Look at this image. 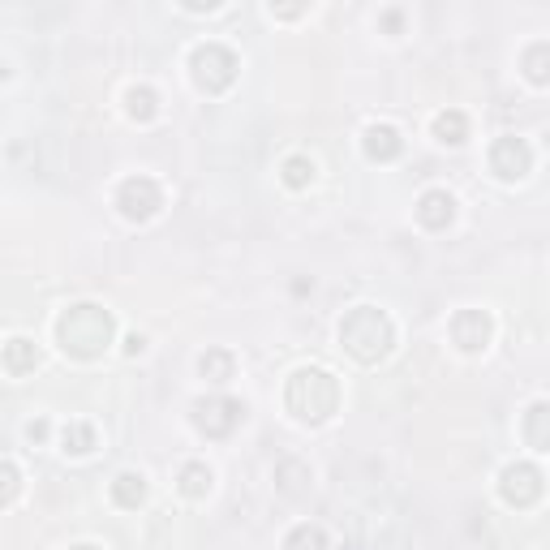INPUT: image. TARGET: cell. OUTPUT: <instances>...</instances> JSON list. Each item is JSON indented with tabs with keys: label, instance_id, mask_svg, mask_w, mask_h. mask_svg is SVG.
<instances>
[{
	"label": "cell",
	"instance_id": "cell-6",
	"mask_svg": "<svg viewBox=\"0 0 550 550\" xmlns=\"http://www.w3.org/2000/svg\"><path fill=\"white\" fill-rule=\"evenodd\" d=\"M245 417V404L233 396H207L194 404V426L207 434V439H228Z\"/></svg>",
	"mask_w": 550,
	"mask_h": 550
},
{
	"label": "cell",
	"instance_id": "cell-1",
	"mask_svg": "<svg viewBox=\"0 0 550 550\" xmlns=\"http://www.w3.org/2000/svg\"><path fill=\"white\" fill-rule=\"evenodd\" d=\"M117 340V318L112 310L95 306V301H82V306H69L56 318V344H61L65 357L78 361H95L108 353V344Z\"/></svg>",
	"mask_w": 550,
	"mask_h": 550
},
{
	"label": "cell",
	"instance_id": "cell-15",
	"mask_svg": "<svg viewBox=\"0 0 550 550\" xmlns=\"http://www.w3.org/2000/svg\"><path fill=\"white\" fill-rule=\"evenodd\" d=\"M39 366V349L31 340H22V336H13L5 344V370L13 374V379H22V374H31Z\"/></svg>",
	"mask_w": 550,
	"mask_h": 550
},
{
	"label": "cell",
	"instance_id": "cell-25",
	"mask_svg": "<svg viewBox=\"0 0 550 550\" xmlns=\"http://www.w3.org/2000/svg\"><path fill=\"white\" fill-rule=\"evenodd\" d=\"M185 9L190 13H215L220 9V0H185Z\"/></svg>",
	"mask_w": 550,
	"mask_h": 550
},
{
	"label": "cell",
	"instance_id": "cell-3",
	"mask_svg": "<svg viewBox=\"0 0 550 550\" xmlns=\"http://www.w3.org/2000/svg\"><path fill=\"white\" fill-rule=\"evenodd\" d=\"M340 344H344V353H349L353 361L374 366V361H383L387 353H392L396 327H392V318H387L379 306H357V310L344 314Z\"/></svg>",
	"mask_w": 550,
	"mask_h": 550
},
{
	"label": "cell",
	"instance_id": "cell-14",
	"mask_svg": "<svg viewBox=\"0 0 550 550\" xmlns=\"http://www.w3.org/2000/svg\"><path fill=\"white\" fill-rule=\"evenodd\" d=\"M211 469L202 465V460H190V465H181V473H177V490L185 499H207L211 495Z\"/></svg>",
	"mask_w": 550,
	"mask_h": 550
},
{
	"label": "cell",
	"instance_id": "cell-16",
	"mask_svg": "<svg viewBox=\"0 0 550 550\" xmlns=\"http://www.w3.org/2000/svg\"><path fill=\"white\" fill-rule=\"evenodd\" d=\"M520 69H525V78L533 86H550V43L546 39L529 43L525 56H520Z\"/></svg>",
	"mask_w": 550,
	"mask_h": 550
},
{
	"label": "cell",
	"instance_id": "cell-10",
	"mask_svg": "<svg viewBox=\"0 0 550 550\" xmlns=\"http://www.w3.org/2000/svg\"><path fill=\"white\" fill-rule=\"evenodd\" d=\"M417 220H422V228H430V233H439V228L456 220V198L447 190H426L417 198Z\"/></svg>",
	"mask_w": 550,
	"mask_h": 550
},
{
	"label": "cell",
	"instance_id": "cell-26",
	"mask_svg": "<svg viewBox=\"0 0 550 550\" xmlns=\"http://www.w3.org/2000/svg\"><path fill=\"white\" fill-rule=\"evenodd\" d=\"M271 13H275V18H301L306 9H301V5H271Z\"/></svg>",
	"mask_w": 550,
	"mask_h": 550
},
{
	"label": "cell",
	"instance_id": "cell-12",
	"mask_svg": "<svg viewBox=\"0 0 550 550\" xmlns=\"http://www.w3.org/2000/svg\"><path fill=\"white\" fill-rule=\"evenodd\" d=\"M112 503L125 508V512L142 508V503H147V477L142 473H117L112 477Z\"/></svg>",
	"mask_w": 550,
	"mask_h": 550
},
{
	"label": "cell",
	"instance_id": "cell-22",
	"mask_svg": "<svg viewBox=\"0 0 550 550\" xmlns=\"http://www.w3.org/2000/svg\"><path fill=\"white\" fill-rule=\"evenodd\" d=\"M284 550H331V546H327V533L318 525H297L284 538Z\"/></svg>",
	"mask_w": 550,
	"mask_h": 550
},
{
	"label": "cell",
	"instance_id": "cell-27",
	"mask_svg": "<svg viewBox=\"0 0 550 550\" xmlns=\"http://www.w3.org/2000/svg\"><path fill=\"white\" fill-rule=\"evenodd\" d=\"M142 349H147V340H142V336H129V340H125V353H129V357H138Z\"/></svg>",
	"mask_w": 550,
	"mask_h": 550
},
{
	"label": "cell",
	"instance_id": "cell-13",
	"mask_svg": "<svg viewBox=\"0 0 550 550\" xmlns=\"http://www.w3.org/2000/svg\"><path fill=\"white\" fill-rule=\"evenodd\" d=\"M525 443L533 452H550V400L529 404L525 413Z\"/></svg>",
	"mask_w": 550,
	"mask_h": 550
},
{
	"label": "cell",
	"instance_id": "cell-7",
	"mask_svg": "<svg viewBox=\"0 0 550 550\" xmlns=\"http://www.w3.org/2000/svg\"><path fill=\"white\" fill-rule=\"evenodd\" d=\"M117 207H121L125 220L147 224L159 215V207H164V194H159V185L151 177H125L121 190H117Z\"/></svg>",
	"mask_w": 550,
	"mask_h": 550
},
{
	"label": "cell",
	"instance_id": "cell-28",
	"mask_svg": "<svg viewBox=\"0 0 550 550\" xmlns=\"http://www.w3.org/2000/svg\"><path fill=\"white\" fill-rule=\"evenodd\" d=\"M69 550H99V546H91V542H82V546H69Z\"/></svg>",
	"mask_w": 550,
	"mask_h": 550
},
{
	"label": "cell",
	"instance_id": "cell-8",
	"mask_svg": "<svg viewBox=\"0 0 550 550\" xmlns=\"http://www.w3.org/2000/svg\"><path fill=\"white\" fill-rule=\"evenodd\" d=\"M529 168H533V147L525 138L508 134L490 147V172H495L499 181H520V177H529Z\"/></svg>",
	"mask_w": 550,
	"mask_h": 550
},
{
	"label": "cell",
	"instance_id": "cell-21",
	"mask_svg": "<svg viewBox=\"0 0 550 550\" xmlns=\"http://www.w3.org/2000/svg\"><path fill=\"white\" fill-rule=\"evenodd\" d=\"M61 443H65L69 456H86V452H95V430L86 426V422H69L61 430Z\"/></svg>",
	"mask_w": 550,
	"mask_h": 550
},
{
	"label": "cell",
	"instance_id": "cell-24",
	"mask_svg": "<svg viewBox=\"0 0 550 550\" xmlns=\"http://www.w3.org/2000/svg\"><path fill=\"white\" fill-rule=\"evenodd\" d=\"M26 439H31V443H43V439H48V422H43V417H35V422L26 426Z\"/></svg>",
	"mask_w": 550,
	"mask_h": 550
},
{
	"label": "cell",
	"instance_id": "cell-18",
	"mask_svg": "<svg viewBox=\"0 0 550 550\" xmlns=\"http://www.w3.org/2000/svg\"><path fill=\"white\" fill-rule=\"evenodd\" d=\"M233 366H237V361H233L228 349H207L198 357V374L207 383H228V379H233Z\"/></svg>",
	"mask_w": 550,
	"mask_h": 550
},
{
	"label": "cell",
	"instance_id": "cell-4",
	"mask_svg": "<svg viewBox=\"0 0 550 550\" xmlns=\"http://www.w3.org/2000/svg\"><path fill=\"white\" fill-rule=\"evenodd\" d=\"M237 52L224 48V43H198V48L190 52V74H194V86L207 95H224L228 86L237 82Z\"/></svg>",
	"mask_w": 550,
	"mask_h": 550
},
{
	"label": "cell",
	"instance_id": "cell-23",
	"mask_svg": "<svg viewBox=\"0 0 550 550\" xmlns=\"http://www.w3.org/2000/svg\"><path fill=\"white\" fill-rule=\"evenodd\" d=\"M0 477H5V490H0V503H9L18 499V465H13V460H5V465H0Z\"/></svg>",
	"mask_w": 550,
	"mask_h": 550
},
{
	"label": "cell",
	"instance_id": "cell-9",
	"mask_svg": "<svg viewBox=\"0 0 550 550\" xmlns=\"http://www.w3.org/2000/svg\"><path fill=\"white\" fill-rule=\"evenodd\" d=\"M490 336H495V323H490L486 310H460L452 318V340L465 353H482L486 344H490Z\"/></svg>",
	"mask_w": 550,
	"mask_h": 550
},
{
	"label": "cell",
	"instance_id": "cell-5",
	"mask_svg": "<svg viewBox=\"0 0 550 550\" xmlns=\"http://www.w3.org/2000/svg\"><path fill=\"white\" fill-rule=\"evenodd\" d=\"M542 490H546V477L538 465H529V460H516V465L499 473V495L508 508H533V503L542 499Z\"/></svg>",
	"mask_w": 550,
	"mask_h": 550
},
{
	"label": "cell",
	"instance_id": "cell-11",
	"mask_svg": "<svg viewBox=\"0 0 550 550\" xmlns=\"http://www.w3.org/2000/svg\"><path fill=\"white\" fill-rule=\"evenodd\" d=\"M361 147H366V155L374 164H392V159H400V151H404V138H400L396 125H370L366 138H361Z\"/></svg>",
	"mask_w": 550,
	"mask_h": 550
},
{
	"label": "cell",
	"instance_id": "cell-19",
	"mask_svg": "<svg viewBox=\"0 0 550 550\" xmlns=\"http://www.w3.org/2000/svg\"><path fill=\"white\" fill-rule=\"evenodd\" d=\"M314 159L310 155H288L284 164H280V177H284V185L288 190H310V181H314Z\"/></svg>",
	"mask_w": 550,
	"mask_h": 550
},
{
	"label": "cell",
	"instance_id": "cell-20",
	"mask_svg": "<svg viewBox=\"0 0 550 550\" xmlns=\"http://www.w3.org/2000/svg\"><path fill=\"white\" fill-rule=\"evenodd\" d=\"M125 112L134 121H155V112H159V95L151 91V86H129V95H125Z\"/></svg>",
	"mask_w": 550,
	"mask_h": 550
},
{
	"label": "cell",
	"instance_id": "cell-17",
	"mask_svg": "<svg viewBox=\"0 0 550 550\" xmlns=\"http://www.w3.org/2000/svg\"><path fill=\"white\" fill-rule=\"evenodd\" d=\"M434 138L447 142V147H460V142L469 138V117L465 112H456V108H447L434 117Z\"/></svg>",
	"mask_w": 550,
	"mask_h": 550
},
{
	"label": "cell",
	"instance_id": "cell-2",
	"mask_svg": "<svg viewBox=\"0 0 550 550\" xmlns=\"http://www.w3.org/2000/svg\"><path fill=\"white\" fill-rule=\"evenodd\" d=\"M284 404L297 422L323 426L340 409V379L323 366H301V370H293V379L284 387Z\"/></svg>",
	"mask_w": 550,
	"mask_h": 550
}]
</instances>
